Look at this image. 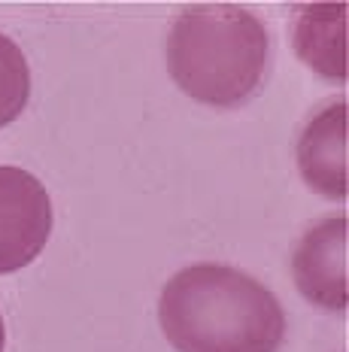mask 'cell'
I'll list each match as a JSON object with an SVG mask.
<instances>
[{"label": "cell", "instance_id": "obj_5", "mask_svg": "<svg viewBox=\"0 0 349 352\" xmlns=\"http://www.w3.org/2000/svg\"><path fill=\"white\" fill-rule=\"evenodd\" d=\"M297 170L313 192L346 201V100L322 107L297 140Z\"/></svg>", "mask_w": 349, "mask_h": 352}, {"label": "cell", "instance_id": "obj_6", "mask_svg": "<svg viewBox=\"0 0 349 352\" xmlns=\"http://www.w3.org/2000/svg\"><path fill=\"white\" fill-rule=\"evenodd\" d=\"M27 98H31V70H27L25 52L0 34V128L12 124L25 113Z\"/></svg>", "mask_w": 349, "mask_h": 352}, {"label": "cell", "instance_id": "obj_3", "mask_svg": "<svg viewBox=\"0 0 349 352\" xmlns=\"http://www.w3.org/2000/svg\"><path fill=\"white\" fill-rule=\"evenodd\" d=\"M52 234L46 186L21 167H0V276L27 267Z\"/></svg>", "mask_w": 349, "mask_h": 352}, {"label": "cell", "instance_id": "obj_1", "mask_svg": "<svg viewBox=\"0 0 349 352\" xmlns=\"http://www.w3.org/2000/svg\"><path fill=\"white\" fill-rule=\"evenodd\" d=\"M161 331L177 352H280V298L231 264H192L167 280L158 300Z\"/></svg>", "mask_w": 349, "mask_h": 352}, {"label": "cell", "instance_id": "obj_4", "mask_svg": "<svg viewBox=\"0 0 349 352\" xmlns=\"http://www.w3.org/2000/svg\"><path fill=\"white\" fill-rule=\"evenodd\" d=\"M346 216H328L310 225L292 252L295 285L313 307L325 313L346 310Z\"/></svg>", "mask_w": 349, "mask_h": 352}, {"label": "cell", "instance_id": "obj_2", "mask_svg": "<svg viewBox=\"0 0 349 352\" xmlns=\"http://www.w3.org/2000/svg\"><path fill=\"white\" fill-rule=\"evenodd\" d=\"M271 64V36L240 3H198L167 34V70L192 100L216 109L249 104Z\"/></svg>", "mask_w": 349, "mask_h": 352}, {"label": "cell", "instance_id": "obj_7", "mask_svg": "<svg viewBox=\"0 0 349 352\" xmlns=\"http://www.w3.org/2000/svg\"><path fill=\"white\" fill-rule=\"evenodd\" d=\"M3 340H6V331H3V316H0V352H3Z\"/></svg>", "mask_w": 349, "mask_h": 352}]
</instances>
